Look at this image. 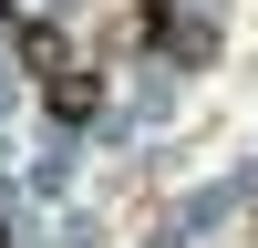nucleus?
Returning a JSON list of instances; mask_svg holds the SVG:
<instances>
[{
  "instance_id": "f257e3e1",
  "label": "nucleus",
  "mask_w": 258,
  "mask_h": 248,
  "mask_svg": "<svg viewBox=\"0 0 258 248\" xmlns=\"http://www.w3.org/2000/svg\"><path fill=\"white\" fill-rule=\"evenodd\" d=\"M41 103H52V114H62V124H93V103H103V83H93V73H83V62H73V52H62V62H52V73H41Z\"/></svg>"
},
{
  "instance_id": "f03ea898",
  "label": "nucleus",
  "mask_w": 258,
  "mask_h": 248,
  "mask_svg": "<svg viewBox=\"0 0 258 248\" xmlns=\"http://www.w3.org/2000/svg\"><path fill=\"white\" fill-rule=\"evenodd\" d=\"M0 248H11V217H0Z\"/></svg>"
}]
</instances>
